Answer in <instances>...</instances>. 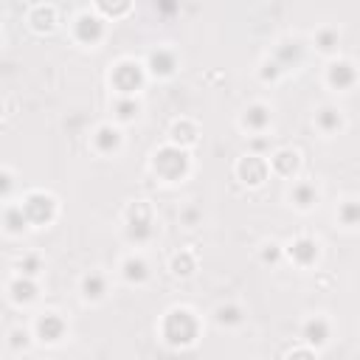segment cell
I'll list each match as a JSON object with an SVG mask.
<instances>
[{
    "instance_id": "obj_1",
    "label": "cell",
    "mask_w": 360,
    "mask_h": 360,
    "mask_svg": "<svg viewBox=\"0 0 360 360\" xmlns=\"http://www.w3.org/2000/svg\"><path fill=\"white\" fill-rule=\"evenodd\" d=\"M197 318H195V312L186 309V307H174L169 315H166V321H163V338L172 343V346H186L197 338Z\"/></svg>"
},
{
    "instance_id": "obj_2",
    "label": "cell",
    "mask_w": 360,
    "mask_h": 360,
    "mask_svg": "<svg viewBox=\"0 0 360 360\" xmlns=\"http://www.w3.org/2000/svg\"><path fill=\"white\" fill-rule=\"evenodd\" d=\"M152 166H155V172H158L163 180H169V183H177V180L186 177V172H189V155H186L183 147L169 144V147H163V150L155 152Z\"/></svg>"
},
{
    "instance_id": "obj_3",
    "label": "cell",
    "mask_w": 360,
    "mask_h": 360,
    "mask_svg": "<svg viewBox=\"0 0 360 360\" xmlns=\"http://www.w3.org/2000/svg\"><path fill=\"white\" fill-rule=\"evenodd\" d=\"M155 234V225H152V211L147 203H132L127 211V240L141 245L150 242Z\"/></svg>"
},
{
    "instance_id": "obj_4",
    "label": "cell",
    "mask_w": 360,
    "mask_h": 360,
    "mask_svg": "<svg viewBox=\"0 0 360 360\" xmlns=\"http://www.w3.org/2000/svg\"><path fill=\"white\" fill-rule=\"evenodd\" d=\"M110 82L116 84V90L121 96H135L144 87V68L138 62H132V60H124V62H118L113 68Z\"/></svg>"
},
{
    "instance_id": "obj_5",
    "label": "cell",
    "mask_w": 360,
    "mask_h": 360,
    "mask_svg": "<svg viewBox=\"0 0 360 360\" xmlns=\"http://www.w3.org/2000/svg\"><path fill=\"white\" fill-rule=\"evenodd\" d=\"M20 206H23L31 225H48L57 217V200L45 192H31Z\"/></svg>"
},
{
    "instance_id": "obj_6",
    "label": "cell",
    "mask_w": 360,
    "mask_h": 360,
    "mask_svg": "<svg viewBox=\"0 0 360 360\" xmlns=\"http://www.w3.org/2000/svg\"><path fill=\"white\" fill-rule=\"evenodd\" d=\"M73 34H76V39L84 42V45H96V42L105 39V20H102L99 15L84 12V15H79L76 23H73Z\"/></svg>"
},
{
    "instance_id": "obj_7",
    "label": "cell",
    "mask_w": 360,
    "mask_h": 360,
    "mask_svg": "<svg viewBox=\"0 0 360 360\" xmlns=\"http://www.w3.org/2000/svg\"><path fill=\"white\" fill-rule=\"evenodd\" d=\"M267 172H270V166H267V161L262 155H245L237 163V174H240V180L245 186H262L267 180Z\"/></svg>"
},
{
    "instance_id": "obj_8",
    "label": "cell",
    "mask_w": 360,
    "mask_h": 360,
    "mask_svg": "<svg viewBox=\"0 0 360 360\" xmlns=\"http://www.w3.org/2000/svg\"><path fill=\"white\" fill-rule=\"evenodd\" d=\"M327 82L335 90H349L357 82V71H354V65L349 60H338V62H332L327 68Z\"/></svg>"
},
{
    "instance_id": "obj_9",
    "label": "cell",
    "mask_w": 360,
    "mask_h": 360,
    "mask_svg": "<svg viewBox=\"0 0 360 360\" xmlns=\"http://www.w3.org/2000/svg\"><path fill=\"white\" fill-rule=\"evenodd\" d=\"M62 335H65V321L60 318L57 312L39 315V321H37V338H39V341L57 343V341H62Z\"/></svg>"
},
{
    "instance_id": "obj_10",
    "label": "cell",
    "mask_w": 360,
    "mask_h": 360,
    "mask_svg": "<svg viewBox=\"0 0 360 360\" xmlns=\"http://www.w3.org/2000/svg\"><path fill=\"white\" fill-rule=\"evenodd\" d=\"M287 256H290L296 264L309 267L315 259H318V242H315L312 237H298V240H293V242H290Z\"/></svg>"
},
{
    "instance_id": "obj_11",
    "label": "cell",
    "mask_w": 360,
    "mask_h": 360,
    "mask_svg": "<svg viewBox=\"0 0 360 360\" xmlns=\"http://www.w3.org/2000/svg\"><path fill=\"white\" fill-rule=\"evenodd\" d=\"M270 169H273L276 174H282V177H296L298 174V169H301V155L296 152V150H279V152H273V158H270V163H267Z\"/></svg>"
},
{
    "instance_id": "obj_12",
    "label": "cell",
    "mask_w": 360,
    "mask_h": 360,
    "mask_svg": "<svg viewBox=\"0 0 360 360\" xmlns=\"http://www.w3.org/2000/svg\"><path fill=\"white\" fill-rule=\"evenodd\" d=\"M93 147L102 152V155H113L121 150V132L113 127V124H102L93 135Z\"/></svg>"
},
{
    "instance_id": "obj_13",
    "label": "cell",
    "mask_w": 360,
    "mask_h": 360,
    "mask_svg": "<svg viewBox=\"0 0 360 360\" xmlns=\"http://www.w3.org/2000/svg\"><path fill=\"white\" fill-rule=\"evenodd\" d=\"M121 276L129 285H144L150 279V264L144 256H127L121 264Z\"/></svg>"
},
{
    "instance_id": "obj_14",
    "label": "cell",
    "mask_w": 360,
    "mask_h": 360,
    "mask_svg": "<svg viewBox=\"0 0 360 360\" xmlns=\"http://www.w3.org/2000/svg\"><path fill=\"white\" fill-rule=\"evenodd\" d=\"M147 68H150V73H155V76H172V73L177 71V57H174V51H169V48H158V51L150 54Z\"/></svg>"
},
{
    "instance_id": "obj_15",
    "label": "cell",
    "mask_w": 360,
    "mask_h": 360,
    "mask_svg": "<svg viewBox=\"0 0 360 360\" xmlns=\"http://www.w3.org/2000/svg\"><path fill=\"white\" fill-rule=\"evenodd\" d=\"M57 9L54 6H37V9H31V15H28V26L37 31V34H51L54 28H57Z\"/></svg>"
},
{
    "instance_id": "obj_16",
    "label": "cell",
    "mask_w": 360,
    "mask_h": 360,
    "mask_svg": "<svg viewBox=\"0 0 360 360\" xmlns=\"http://www.w3.org/2000/svg\"><path fill=\"white\" fill-rule=\"evenodd\" d=\"M315 127H318L324 135H335V132L343 129V113L338 107L327 105V107H321L318 113H315Z\"/></svg>"
},
{
    "instance_id": "obj_17",
    "label": "cell",
    "mask_w": 360,
    "mask_h": 360,
    "mask_svg": "<svg viewBox=\"0 0 360 360\" xmlns=\"http://www.w3.org/2000/svg\"><path fill=\"white\" fill-rule=\"evenodd\" d=\"M301 57H304V45H301L298 39H285L279 48H276V57H273V60L282 65V71H287V68L298 65Z\"/></svg>"
},
{
    "instance_id": "obj_18",
    "label": "cell",
    "mask_w": 360,
    "mask_h": 360,
    "mask_svg": "<svg viewBox=\"0 0 360 360\" xmlns=\"http://www.w3.org/2000/svg\"><path fill=\"white\" fill-rule=\"evenodd\" d=\"M290 200H293L296 208L309 211V208H315V203H318V189H315V183H307V180H301V183L293 186Z\"/></svg>"
},
{
    "instance_id": "obj_19",
    "label": "cell",
    "mask_w": 360,
    "mask_h": 360,
    "mask_svg": "<svg viewBox=\"0 0 360 360\" xmlns=\"http://www.w3.org/2000/svg\"><path fill=\"white\" fill-rule=\"evenodd\" d=\"M270 124V107L267 105H251L242 116V127L251 132H264V127Z\"/></svg>"
},
{
    "instance_id": "obj_20",
    "label": "cell",
    "mask_w": 360,
    "mask_h": 360,
    "mask_svg": "<svg viewBox=\"0 0 360 360\" xmlns=\"http://www.w3.org/2000/svg\"><path fill=\"white\" fill-rule=\"evenodd\" d=\"M9 293H12V298H15L17 304H31V301L39 296V287L34 285L31 276H17V279L9 285Z\"/></svg>"
},
{
    "instance_id": "obj_21",
    "label": "cell",
    "mask_w": 360,
    "mask_h": 360,
    "mask_svg": "<svg viewBox=\"0 0 360 360\" xmlns=\"http://www.w3.org/2000/svg\"><path fill=\"white\" fill-rule=\"evenodd\" d=\"M107 293V279L102 273H96V270H90V273L82 279V296L87 301H102Z\"/></svg>"
},
{
    "instance_id": "obj_22",
    "label": "cell",
    "mask_w": 360,
    "mask_h": 360,
    "mask_svg": "<svg viewBox=\"0 0 360 360\" xmlns=\"http://www.w3.org/2000/svg\"><path fill=\"white\" fill-rule=\"evenodd\" d=\"M304 338H307L309 343H315V346H324V343L330 341V324H327V318H321V315L309 318V321L304 324Z\"/></svg>"
},
{
    "instance_id": "obj_23",
    "label": "cell",
    "mask_w": 360,
    "mask_h": 360,
    "mask_svg": "<svg viewBox=\"0 0 360 360\" xmlns=\"http://www.w3.org/2000/svg\"><path fill=\"white\" fill-rule=\"evenodd\" d=\"M195 141H197V127H195L192 121L180 118V121L172 124V144H177V147H192Z\"/></svg>"
},
{
    "instance_id": "obj_24",
    "label": "cell",
    "mask_w": 360,
    "mask_h": 360,
    "mask_svg": "<svg viewBox=\"0 0 360 360\" xmlns=\"http://www.w3.org/2000/svg\"><path fill=\"white\" fill-rule=\"evenodd\" d=\"M3 225H6V231H9V234H23V231H28V225H31V222H28L23 206H9L6 214H3Z\"/></svg>"
},
{
    "instance_id": "obj_25",
    "label": "cell",
    "mask_w": 360,
    "mask_h": 360,
    "mask_svg": "<svg viewBox=\"0 0 360 360\" xmlns=\"http://www.w3.org/2000/svg\"><path fill=\"white\" fill-rule=\"evenodd\" d=\"M338 45H341V31L338 28L327 26L321 31H315V48H318L321 54H335Z\"/></svg>"
},
{
    "instance_id": "obj_26",
    "label": "cell",
    "mask_w": 360,
    "mask_h": 360,
    "mask_svg": "<svg viewBox=\"0 0 360 360\" xmlns=\"http://www.w3.org/2000/svg\"><path fill=\"white\" fill-rule=\"evenodd\" d=\"M214 318H217V324H219V327H234V324H240V321H242V309H240V307H234V304H225V307H217Z\"/></svg>"
},
{
    "instance_id": "obj_27",
    "label": "cell",
    "mask_w": 360,
    "mask_h": 360,
    "mask_svg": "<svg viewBox=\"0 0 360 360\" xmlns=\"http://www.w3.org/2000/svg\"><path fill=\"white\" fill-rule=\"evenodd\" d=\"M172 273H174V276H192V273H195V256H192L189 251L174 253V259H172Z\"/></svg>"
},
{
    "instance_id": "obj_28",
    "label": "cell",
    "mask_w": 360,
    "mask_h": 360,
    "mask_svg": "<svg viewBox=\"0 0 360 360\" xmlns=\"http://www.w3.org/2000/svg\"><path fill=\"white\" fill-rule=\"evenodd\" d=\"M96 6H99V12L107 15V17H121V15L129 12L132 0H96Z\"/></svg>"
},
{
    "instance_id": "obj_29",
    "label": "cell",
    "mask_w": 360,
    "mask_h": 360,
    "mask_svg": "<svg viewBox=\"0 0 360 360\" xmlns=\"http://www.w3.org/2000/svg\"><path fill=\"white\" fill-rule=\"evenodd\" d=\"M138 110H141V105L135 102L132 96H121V99L116 102V116H118V121H132L135 116H138Z\"/></svg>"
},
{
    "instance_id": "obj_30",
    "label": "cell",
    "mask_w": 360,
    "mask_h": 360,
    "mask_svg": "<svg viewBox=\"0 0 360 360\" xmlns=\"http://www.w3.org/2000/svg\"><path fill=\"white\" fill-rule=\"evenodd\" d=\"M338 219L346 225V228H354V225H357V219H360L357 203H354V200H346V203L338 208Z\"/></svg>"
},
{
    "instance_id": "obj_31",
    "label": "cell",
    "mask_w": 360,
    "mask_h": 360,
    "mask_svg": "<svg viewBox=\"0 0 360 360\" xmlns=\"http://www.w3.org/2000/svg\"><path fill=\"white\" fill-rule=\"evenodd\" d=\"M17 267H20V276H31V279H34V276L39 273V270H42V259H39V256H34V253H28V256H23V259H20V264H17Z\"/></svg>"
},
{
    "instance_id": "obj_32",
    "label": "cell",
    "mask_w": 360,
    "mask_h": 360,
    "mask_svg": "<svg viewBox=\"0 0 360 360\" xmlns=\"http://www.w3.org/2000/svg\"><path fill=\"white\" fill-rule=\"evenodd\" d=\"M282 253H285V248H282L279 242H267V245H264V251H262V262L276 264V262L282 259Z\"/></svg>"
},
{
    "instance_id": "obj_33",
    "label": "cell",
    "mask_w": 360,
    "mask_h": 360,
    "mask_svg": "<svg viewBox=\"0 0 360 360\" xmlns=\"http://www.w3.org/2000/svg\"><path fill=\"white\" fill-rule=\"evenodd\" d=\"M15 189V174L6 172V169H0V197H9Z\"/></svg>"
},
{
    "instance_id": "obj_34",
    "label": "cell",
    "mask_w": 360,
    "mask_h": 360,
    "mask_svg": "<svg viewBox=\"0 0 360 360\" xmlns=\"http://www.w3.org/2000/svg\"><path fill=\"white\" fill-rule=\"evenodd\" d=\"M12 346L15 349H20V346L26 349L28 346V332L26 330H12Z\"/></svg>"
},
{
    "instance_id": "obj_35",
    "label": "cell",
    "mask_w": 360,
    "mask_h": 360,
    "mask_svg": "<svg viewBox=\"0 0 360 360\" xmlns=\"http://www.w3.org/2000/svg\"><path fill=\"white\" fill-rule=\"evenodd\" d=\"M180 219H183V222L189 225V228H195L197 219H200V211H197V208H186L183 214H180Z\"/></svg>"
},
{
    "instance_id": "obj_36",
    "label": "cell",
    "mask_w": 360,
    "mask_h": 360,
    "mask_svg": "<svg viewBox=\"0 0 360 360\" xmlns=\"http://www.w3.org/2000/svg\"><path fill=\"white\" fill-rule=\"evenodd\" d=\"M251 147H253V155H259V152H262V150H267L270 144H267V138H253V144H251Z\"/></svg>"
},
{
    "instance_id": "obj_37",
    "label": "cell",
    "mask_w": 360,
    "mask_h": 360,
    "mask_svg": "<svg viewBox=\"0 0 360 360\" xmlns=\"http://www.w3.org/2000/svg\"><path fill=\"white\" fill-rule=\"evenodd\" d=\"M161 6H163L166 12H174V3H172V0H161Z\"/></svg>"
}]
</instances>
